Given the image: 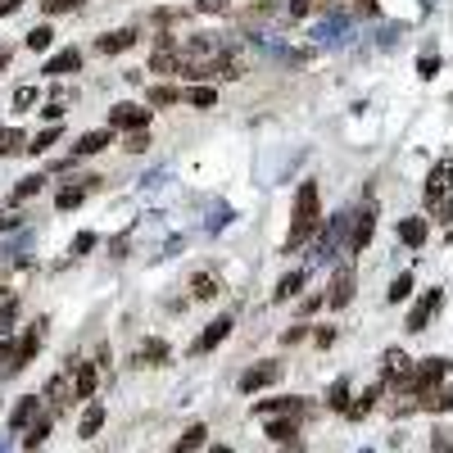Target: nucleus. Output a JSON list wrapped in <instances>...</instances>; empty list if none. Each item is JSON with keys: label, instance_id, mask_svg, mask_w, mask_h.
Segmentation results:
<instances>
[{"label": "nucleus", "instance_id": "nucleus-1", "mask_svg": "<svg viewBox=\"0 0 453 453\" xmlns=\"http://www.w3.org/2000/svg\"><path fill=\"white\" fill-rule=\"evenodd\" d=\"M322 223V204H317V181H304L300 195H295V223H291V236H286V254L291 249H300L308 236H313V227Z\"/></svg>", "mask_w": 453, "mask_h": 453}, {"label": "nucleus", "instance_id": "nucleus-2", "mask_svg": "<svg viewBox=\"0 0 453 453\" xmlns=\"http://www.w3.org/2000/svg\"><path fill=\"white\" fill-rule=\"evenodd\" d=\"M449 172H453V163L449 159H440L435 168H431V177H426V204L435 209V223L440 227H449Z\"/></svg>", "mask_w": 453, "mask_h": 453}, {"label": "nucleus", "instance_id": "nucleus-3", "mask_svg": "<svg viewBox=\"0 0 453 453\" xmlns=\"http://www.w3.org/2000/svg\"><path fill=\"white\" fill-rule=\"evenodd\" d=\"M445 377H449V358H435V354H431L421 368H412V385H408V390L417 394V399H426V394H435V385Z\"/></svg>", "mask_w": 453, "mask_h": 453}, {"label": "nucleus", "instance_id": "nucleus-4", "mask_svg": "<svg viewBox=\"0 0 453 453\" xmlns=\"http://www.w3.org/2000/svg\"><path fill=\"white\" fill-rule=\"evenodd\" d=\"M150 123V109H141V104H113L109 109V127L118 132H146Z\"/></svg>", "mask_w": 453, "mask_h": 453}, {"label": "nucleus", "instance_id": "nucleus-5", "mask_svg": "<svg viewBox=\"0 0 453 453\" xmlns=\"http://www.w3.org/2000/svg\"><path fill=\"white\" fill-rule=\"evenodd\" d=\"M440 304H445V291H440V286L421 295V300L412 304V313H408V331H426V322L440 313Z\"/></svg>", "mask_w": 453, "mask_h": 453}, {"label": "nucleus", "instance_id": "nucleus-6", "mask_svg": "<svg viewBox=\"0 0 453 453\" xmlns=\"http://www.w3.org/2000/svg\"><path fill=\"white\" fill-rule=\"evenodd\" d=\"M385 381H390L394 390H399V385L408 390V385H412V358L403 349H390V354H385Z\"/></svg>", "mask_w": 453, "mask_h": 453}, {"label": "nucleus", "instance_id": "nucleus-7", "mask_svg": "<svg viewBox=\"0 0 453 453\" xmlns=\"http://www.w3.org/2000/svg\"><path fill=\"white\" fill-rule=\"evenodd\" d=\"M69 381H73V399H95V363H69Z\"/></svg>", "mask_w": 453, "mask_h": 453}, {"label": "nucleus", "instance_id": "nucleus-8", "mask_svg": "<svg viewBox=\"0 0 453 453\" xmlns=\"http://www.w3.org/2000/svg\"><path fill=\"white\" fill-rule=\"evenodd\" d=\"M277 381H281V363H258V368H249L245 377H240V390L254 394V390H263V385H277Z\"/></svg>", "mask_w": 453, "mask_h": 453}, {"label": "nucleus", "instance_id": "nucleus-9", "mask_svg": "<svg viewBox=\"0 0 453 453\" xmlns=\"http://www.w3.org/2000/svg\"><path fill=\"white\" fill-rule=\"evenodd\" d=\"M50 408L46 412H60V408H69V399H73V381H69V372H60V377H50V385H46V394H41Z\"/></svg>", "mask_w": 453, "mask_h": 453}, {"label": "nucleus", "instance_id": "nucleus-10", "mask_svg": "<svg viewBox=\"0 0 453 453\" xmlns=\"http://www.w3.org/2000/svg\"><path fill=\"white\" fill-rule=\"evenodd\" d=\"M372 231H377V204H363V214L354 218V236H349V249H368Z\"/></svg>", "mask_w": 453, "mask_h": 453}, {"label": "nucleus", "instance_id": "nucleus-11", "mask_svg": "<svg viewBox=\"0 0 453 453\" xmlns=\"http://www.w3.org/2000/svg\"><path fill=\"white\" fill-rule=\"evenodd\" d=\"M36 412H41V399H36V394H23V399L14 403V412H9V431H27Z\"/></svg>", "mask_w": 453, "mask_h": 453}, {"label": "nucleus", "instance_id": "nucleus-12", "mask_svg": "<svg viewBox=\"0 0 453 453\" xmlns=\"http://www.w3.org/2000/svg\"><path fill=\"white\" fill-rule=\"evenodd\" d=\"M41 335H46V322H36V326H27V331H23V340H14L18 368H27V363L36 358V349H41Z\"/></svg>", "mask_w": 453, "mask_h": 453}, {"label": "nucleus", "instance_id": "nucleus-13", "mask_svg": "<svg viewBox=\"0 0 453 453\" xmlns=\"http://www.w3.org/2000/svg\"><path fill=\"white\" fill-rule=\"evenodd\" d=\"M304 408H308L304 399H267V403H254L258 417H300Z\"/></svg>", "mask_w": 453, "mask_h": 453}, {"label": "nucleus", "instance_id": "nucleus-14", "mask_svg": "<svg viewBox=\"0 0 453 453\" xmlns=\"http://www.w3.org/2000/svg\"><path fill=\"white\" fill-rule=\"evenodd\" d=\"M426 236H431V223H426V218H403V223H399V240L408 249H421V245H426Z\"/></svg>", "mask_w": 453, "mask_h": 453}, {"label": "nucleus", "instance_id": "nucleus-15", "mask_svg": "<svg viewBox=\"0 0 453 453\" xmlns=\"http://www.w3.org/2000/svg\"><path fill=\"white\" fill-rule=\"evenodd\" d=\"M349 300H354V272H349V267H340V272L331 277V295H326V304H331V308H344Z\"/></svg>", "mask_w": 453, "mask_h": 453}, {"label": "nucleus", "instance_id": "nucleus-16", "mask_svg": "<svg viewBox=\"0 0 453 453\" xmlns=\"http://www.w3.org/2000/svg\"><path fill=\"white\" fill-rule=\"evenodd\" d=\"M227 335H231V317H218V322H209V326H204V335L195 340V354H209V349H218V344H223Z\"/></svg>", "mask_w": 453, "mask_h": 453}, {"label": "nucleus", "instance_id": "nucleus-17", "mask_svg": "<svg viewBox=\"0 0 453 453\" xmlns=\"http://www.w3.org/2000/svg\"><path fill=\"white\" fill-rule=\"evenodd\" d=\"M127 46H137V27H123V32H104L100 41H95V50H100V55H118V50H127Z\"/></svg>", "mask_w": 453, "mask_h": 453}, {"label": "nucleus", "instance_id": "nucleus-18", "mask_svg": "<svg viewBox=\"0 0 453 453\" xmlns=\"http://www.w3.org/2000/svg\"><path fill=\"white\" fill-rule=\"evenodd\" d=\"M295 435H300V421L295 417H267V440H277V445H295Z\"/></svg>", "mask_w": 453, "mask_h": 453}, {"label": "nucleus", "instance_id": "nucleus-19", "mask_svg": "<svg viewBox=\"0 0 453 453\" xmlns=\"http://www.w3.org/2000/svg\"><path fill=\"white\" fill-rule=\"evenodd\" d=\"M190 291H195V300H218V295H223V277L195 272V277H190Z\"/></svg>", "mask_w": 453, "mask_h": 453}, {"label": "nucleus", "instance_id": "nucleus-20", "mask_svg": "<svg viewBox=\"0 0 453 453\" xmlns=\"http://www.w3.org/2000/svg\"><path fill=\"white\" fill-rule=\"evenodd\" d=\"M77 69H82V50H60L50 64H46V73H50V77H69Z\"/></svg>", "mask_w": 453, "mask_h": 453}, {"label": "nucleus", "instance_id": "nucleus-21", "mask_svg": "<svg viewBox=\"0 0 453 453\" xmlns=\"http://www.w3.org/2000/svg\"><path fill=\"white\" fill-rule=\"evenodd\" d=\"M50 421H55V412H36V417H32V426L23 431V445H27V449H36L46 435H50Z\"/></svg>", "mask_w": 453, "mask_h": 453}, {"label": "nucleus", "instance_id": "nucleus-22", "mask_svg": "<svg viewBox=\"0 0 453 453\" xmlns=\"http://www.w3.org/2000/svg\"><path fill=\"white\" fill-rule=\"evenodd\" d=\"M377 399H381V385H368V390H363L358 399H349V408H344V412H349V417L358 421V417H368V412L377 408Z\"/></svg>", "mask_w": 453, "mask_h": 453}, {"label": "nucleus", "instance_id": "nucleus-23", "mask_svg": "<svg viewBox=\"0 0 453 453\" xmlns=\"http://www.w3.org/2000/svg\"><path fill=\"white\" fill-rule=\"evenodd\" d=\"M137 363H141V368H159V363H168V344H163V340H146L137 349Z\"/></svg>", "mask_w": 453, "mask_h": 453}, {"label": "nucleus", "instance_id": "nucleus-24", "mask_svg": "<svg viewBox=\"0 0 453 453\" xmlns=\"http://www.w3.org/2000/svg\"><path fill=\"white\" fill-rule=\"evenodd\" d=\"M100 426H104V408H100V403H91V408L82 412V421H77V435L91 440V435H100Z\"/></svg>", "mask_w": 453, "mask_h": 453}, {"label": "nucleus", "instance_id": "nucleus-25", "mask_svg": "<svg viewBox=\"0 0 453 453\" xmlns=\"http://www.w3.org/2000/svg\"><path fill=\"white\" fill-rule=\"evenodd\" d=\"M104 146H109V127L104 132H86V137L73 146V159H82V154H100Z\"/></svg>", "mask_w": 453, "mask_h": 453}, {"label": "nucleus", "instance_id": "nucleus-26", "mask_svg": "<svg viewBox=\"0 0 453 453\" xmlns=\"http://www.w3.org/2000/svg\"><path fill=\"white\" fill-rule=\"evenodd\" d=\"M181 64H186V60H181V50H154L150 55V69L154 73H181Z\"/></svg>", "mask_w": 453, "mask_h": 453}, {"label": "nucleus", "instance_id": "nucleus-27", "mask_svg": "<svg viewBox=\"0 0 453 453\" xmlns=\"http://www.w3.org/2000/svg\"><path fill=\"white\" fill-rule=\"evenodd\" d=\"M14 322H18V300H14V295H5V300H0V340H9Z\"/></svg>", "mask_w": 453, "mask_h": 453}, {"label": "nucleus", "instance_id": "nucleus-28", "mask_svg": "<svg viewBox=\"0 0 453 453\" xmlns=\"http://www.w3.org/2000/svg\"><path fill=\"white\" fill-rule=\"evenodd\" d=\"M18 349H14V340H0V377H18Z\"/></svg>", "mask_w": 453, "mask_h": 453}, {"label": "nucleus", "instance_id": "nucleus-29", "mask_svg": "<svg viewBox=\"0 0 453 453\" xmlns=\"http://www.w3.org/2000/svg\"><path fill=\"white\" fill-rule=\"evenodd\" d=\"M41 186H46V177L41 172H32V177H23L14 186V204H23V200H32V195H41Z\"/></svg>", "mask_w": 453, "mask_h": 453}, {"label": "nucleus", "instance_id": "nucleus-30", "mask_svg": "<svg viewBox=\"0 0 453 453\" xmlns=\"http://www.w3.org/2000/svg\"><path fill=\"white\" fill-rule=\"evenodd\" d=\"M300 286H304V272H286L281 281H277L272 300H277V304H281V300H291V295H300Z\"/></svg>", "mask_w": 453, "mask_h": 453}, {"label": "nucleus", "instance_id": "nucleus-31", "mask_svg": "<svg viewBox=\"0 0 453 453\" xmlns=\"http://www.w3.org/2000/svg\"><path fill=\"white\" fill-rule=\"evenodd\" d=\"M408 295H412V272H399L390 281V291H385V300H390V304H403Z\"/></svg>", "mask_w": 453, "mask_h": 453}, {"label": "nucleus", "instance_id": "nucleus-32", "mask_svg": "<svg viewBox=\"0 0 453 453\" xmlns=\"http://www.w3.org/2000/svg\"><path fill=\"white\" fill-rule=\"evenodd\" d=\"M204 440H209V431H204V426H190L186 435H181L177 445H172V453H195L200 445H204Z\"/></svg>", "mask_w": 453, "mask_h": 453}, {"label": "nucleus", "instance_id": "nucleus-33", "mask_svg": "<svg viewBox=\"0 0 453 453\" xmlns=\"http://www.w3.org/2000/svg\"><path fill=\"white\" fill-rule=\"evenodd\" d=\"M23 150H27V137H23V132H14V127L0 132V154H23Z\"/></svg>", "mask_w": 453, "mask_h": 453}, {"label": "nucleus", "instance_id": "nucleus-34", "mask_svg": "<svg viewBox=\"0 0 453 453\" xmlns=\"http://www.w3.org/2000/svg\"><path fill=\"white\" fill-rule=\"evenodd\" d=\"M326 408H335V412L349 408V381H344V377L331 385V394H326Z\"/></svg>", "mask_w": 453, "mask_h": 453}, {"label": "nucleus", "instance_id": "nucleus-35", "mask_svg": "<svg viewBox=\"0 0 453 453\" xmlns=\"http://www.w3.org/2000/svg\"><path fill=\"white\" fill-rule=\"evenodd\" d=\"M146 100L163 109V104H177V100H181V91H177V86H150V91H146Z\"/></svg>", "mask_w": 453, "mask_h": 453}, {"label": "nucleus", "instance_id": "nucleus-36", "mask_svg": "<svg viewBox=\"0 0 453 453\" xmlns=\"http://www.w3.org/2000/svg\"><path fill=\"white\" fill-rule=\"evenodd\" d=\"M186 100L195 104V109H209V104H218V91H214V86H190Z\"/></svg>", "mask_w": 453, "mask_h": 453}, {"label": "nucleus", "instance_id": "nucleus-37", "mask_svg": "<svg viewBox=\"0 0 453 453\" xmlns=\"http://www.w3.org/2000/svg\"><path fill=\"white\" fill-rule=\"evenodd\" d=\"M55 141H60V127H46V132H36V137L27 141V150H32V154H46Z\"/></svg>", "mask_w": 453, "mask_h": 453}, {"label": "nucleus", "instance_id": "nucleus-38", "mask_svg": "<svg viewBox=\"0 0 453 453\" xmlns=\"http://www.w3.org/2000/svg\"><path fill=\"white\" fill-rule=\"evenodd\" d=\"M50 41H55V32L50 27H32V32H27V50H50Z\"/></svg>", "mask_w": 453, "mask_h": 453}, {"label": "nucleus", "instance_id": "nucleus-39", "mask_svg": "<svg viewBox=\"0 0 453 453\" xmlns=\"http://www.w3.org/2000/svg\"><path fill=\"white\" fill-rule=\"evenodd\" d=\"M82 195H86V186H64V190H60V200H55V204H60L64 214H69V209H77V204H82Z\"/></svg>", "mask_w": 453, "mask_h": 453}, {"label": "nucleus", "instance_id": "nucleus-40", "mask_svg": "<svg viewBox=\"0 0 453 453\" xmlns=\"http://www.w3.org/2000/svg\"><path fill=\"white\" fill-rule=\"evenodd\" d=\"M449 403H453V394L445 390V385H440V390H435V394H426V399H421V408H435V412H445V408H449Z\"/></svg>", "mask_w": 453, "mask_h": 453}, {"label": "nucleus", "instance_id": "nucleus-41", "mask_svg": "<svg viewBox=\"0 0 453 453\" xmlns=\"http://www.w3.org/2000/svg\"><path fill=\"white\" fill-rule=\"evenodd\" d=\"M36 104V86H18L14 91V109H32Z\"/></svg>", "mask_w": 453, "mask_h": 453}, {"label": "nucleus", "instance_id": "nucleus-42", "mask_svg": "<svg viewBox=\"0 0 453 453\" xmlns=\"http://www.w3.org/2000/svg\"><path fill=\"white\" fill-rule=\"evenodd\" d=\"M82 0H41V9L46 14H69V9H77Z\"/></svg>", "mask_w": 453, "mask_h": 453}, {"label": "nucleus", "instance_id": "nucleus-43", "mask_svg": "<svg viewBox=\"0 0 453 453\" xmlns=\"http://www.w3.org/2000/svg\"><path fill=\"white\" fill-rule=\"evenodd\" d=\"M146 146H150V132H132V137H127V150L132 154H141Z\"/></svg>", "mask_w": 453, "mask_h": 453}, {"label": "nucleus", "instance_id": "nucleus-44", "mask_svg": "<svg viewBox=\"0 0 453 453\" xmlns=\"http://www.w3.org/2000/svg\"><path fill=\"white\" fill-rule=\"evenodd\" d=\"M86 249H95V236H91V231H82V236L73 240V254H86Z\"/></svg>", "mask_w": 453, "mask_h": 453}, {"label": "nucleus", "instance_id": "nucleus-45", "mask_svg": "<svg viewBox=\"0 0 453 453\" xmlns=\"http://www.w3.org/2000/svg\"><path fill=\"white\" fill-rule=\"evenodd\" d=\"M431 453H453V445H449V431H435V445H431Z\"/></svg>", "mask_w": 453, "mask_h": 453}, {"label": "nucleus", "instance_id": "nucleus-46", "mask_svg": "<svg viewBox=\"0 0 453 453\" xmlns=\"http://www.w3.org/2000/svg\"><path fill=\"white\" fill-rule=\"evenodd\" d=\"M308 9H317V0H291V18H300V14H308Z\"/></svg>", "mask_w": 453, "mask_h": 453}, {"label": "nucleus", "instance_id": "nucleus-47", "mask_svg": "<svg viewBox=\"0 0 453 453\" xmlns=\"http://www.w3.org/2000/svg\"><path fill=\"white\" fill-rule=\"evenodd\" d=\"M417 73H421V77H435V73H440V60H431V55H426V60L417 64Z\"/></svg>", "mask_w": 453, "mask_h": 453}, {"label": "nucleus", "instance_id": "nucleus-48", "mask_svg": "<svg viewBox=\"0 0 453 453\" xmlns=\"http://www.w3.org/2000/svg\"><path fill=\"white\" fill-rule=\"evenodd\" d=\"M200 9H204V14H223L227 0H200Z\"/></svg>", "mask_w": 453, "mask_h": 453}, {"label": "nucleus", "instance_id": "nucleus-49", "mask_svg": "<svg viewBox=\"0 0 453 453\" xmlns=\"http://www.w3.org/2000/svg\"><path fill=\"white\" fill-rule=\"evenodd\" d=\"M322 300H326V295H308L300 308H304V313H317V308H322Z\"/></svg>", "mask_w": 453, "mask_h": 453}, {"label": "nucleus", "instance_id": "nucleus-50", "mask_svg": "<svg viewBox=\"0 0 453 453\" xmlns=\"http://www.w3.org/2000/svg\"><path fill=\"white\" fill-rule=\"evenodd\" d=\"M358 14H381V0H358Z\"/></svg>", "mask_w": 453, "mask_h": 453}, {"label": "nucleus", "instance_id": "nucleus-51", "mask_svg": "<svg viewBox=\"0 0 453 453\" xmlns=\"http://www.w3.org/2000/svg\"><path fill=\"white\" fill-rule=\"evenodd\" d=\"M304 335H308V331H304V326H291V331H286V344H300V340H304Z\"/></svg>", "mask_w": 453, "mask_h": 453}, {"label": "nucleus", "instance_id": "nucleus-52", "mask_svg": "<svg viewBox=\"0 0 453 453\" xmlns=\"http://www.w3.org/2000/svg\"><path fill=\"white\" fill-rule=\"evenodd\" d=\"M5 64H9V46H0V69H5Z\"/></svg>", "mask_w": 453, "mask_h": 453}, {"label": "nucleus", "instance_id": "nucleus-53", "mask_svg": "<svg viewBox=\"0 0 453 453\" xmlns=\"http://www.w3.org/2000/svg\"><path fill=\"white\" fill-rule=\"evenodd\" d=\"M209 453H231V449H223V445H218V449H209Z\"/></svg>", "mask_w": 453, "mask_h": 453}, {"label": "nucleus", "instance_id": "nucleus-54", "mask_svg": "<svg viewBox=\"0 0 453 453\" xmlns=\"http://www.w3.org/2000/svg\"><path fill=\"white\" fill-rule=\"evenodd\" d=\"M9 5H14V9H18V5H23V0H9Z\"/></svg>", "mask_w": 453, "mask_h": 453}, {"label": "nucleus", "instance_id": "nucleus-55", "mask_svg": "<svg viewBox=\"0 0 453 453\" xmlns=\"http://www.w3.org/2000/svg\"><path fill=\"white\" fill-rule=\"evenodd\" d=\"M0 132H5V127H0Z\"/></svg>", "mask_w": 453, "mask_h": 453}]
</instances>
